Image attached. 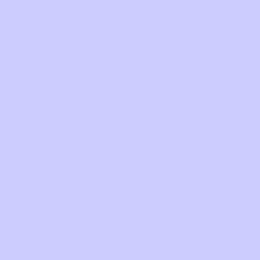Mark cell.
Returning <instances> with one entry per match:
<instances>
[]
</instances>
